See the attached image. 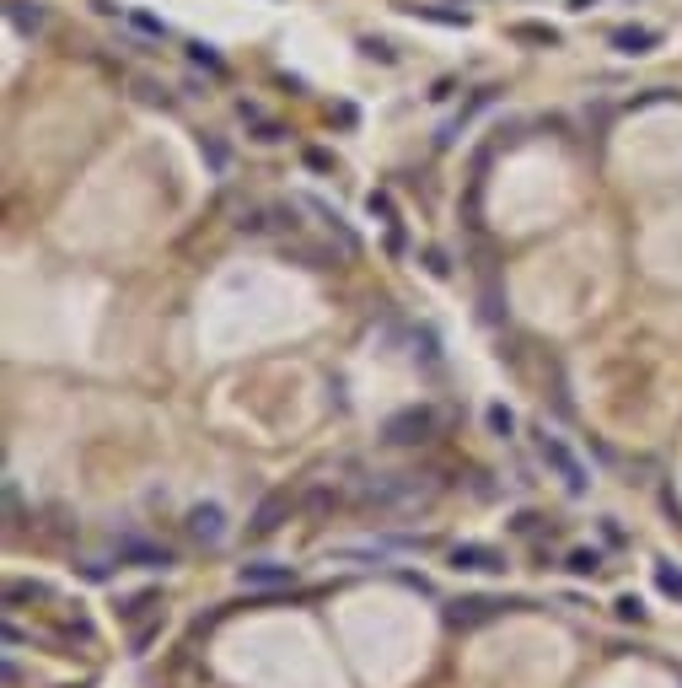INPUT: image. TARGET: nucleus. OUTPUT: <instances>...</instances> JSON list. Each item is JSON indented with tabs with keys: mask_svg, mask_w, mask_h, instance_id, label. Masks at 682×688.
Returning a JSON list of instances; mask_svg holds the SVG:
<instances>
[{
	"mask_svg": "<svg viewBox=\"0 0 682 688\" xmlns=\"http://www.w3.org/2000/svg\"><path fill=\"white\" fill-rule=\"evenodd\" d=\"M656 586H661L667 597H677V602H682V571H672V565H656Z\"/></svg>",
	"mask_w": 682,
	"mask_h": 688,
	"instance_id": "aec40b11",
	"label": "nucleus"
},
{
	"mask_svg": "<svg viewBox=\"0 0 682 688\" xmlns=\"http://www.w3.org/2000/svg\"><path fill=\"white\" fill-rule=\"evenodd\" d=\"M618 613H624V619H639L645 608H639V597H624V602H618Z\"/></svg>",
	"mask_w": 682,
	"mask_h": 688,
	"instance_id": "bb28decb",
	"label": "nucleus"
},
{
	"mask_svg": "<svg viewBox=\"0 0 682 688\" xmlns=\"http://www.w3.org/2000/svg\"><path fill=\"white\" fill-rule=\"evenodd\" d=\"M500 608H511V602H489V597H462L446 608V624L452 630H473V624H484V619H495Z\"/></svg>",
	"mask_w": 682,
	"mask_h": 688,
	"instance_id": "7ed1b4c3",
	"label": "nucleus"
},
{
	"mask_svg": "<svg viewBox=\"0 0 682 688\" xmlns=\"http://www.w3.org/2000/svg\"><path fill=\"white\" fill-rule=\"evenodd\" d=\"M484 420H489V430H495V436H511V430H516V420H511V409H506V403H489V414H484Z\"/></svg>",
	"mask_w": 682,
	"mask_h": 688,
	"instance_id": "a211bd4d",
	"label": "nucleus"
},
{
	"mask_svg": "<svg viewBox=\"0 0 682 688\" xmlns=\"http://www.w3.org/2000/svg\"><path fill=\"white\" fill-rule=\"evenodd\" d=\"M188 532H194L199 543H221V532H226L221 506H216V501H210V506H194V511H188Z\"/></svg>",
	"mask_w": 682,
	"mask_h": 688,
	"instance_id": "6e6552de",
	"label": "nucleus"
},
{
	"mask_svg": "<svg viewBox=\"0 0 682 688\" xmlns=\"http://www.w3.org/2000/svg\"><path fill=\"white\" fill-rule=\"evenodd\" d=\"M430 430H436V414H430V409H419V403L387 420V441H393V447H408V441H430Z\"/></svg>",
	"mask_w": 682,
	"mask_h": 688,
	"instance_id": "f03ea898",
	"label": "nucleus"
},
{
	"mask_svg": "<svg viewBox=\"0 0 682 688\" xmlns=\"http://www.w3.org/2000/svg\"><path fill=\"white\" fill-rule=\"evenodd\" d=\"M135 97H140L145 108H172V103H177V97H172V86H162V81H145V76L135 81Z\"/></svg>",
	"mask_w": 682,
	"mask_h": 688,
	"instance_id": "ddd939ff",
	"label": "nucleus"
},
{
	"mask_svg": "<svg viewBox=\"0 0 682 688\" xmlns=\"http://www.w3.org/2000/svg\"><path fill=\"white\" fill-rule=\"evenodd\" d=\"M371 216H382L387 227H398V210H393V194H371V205H366Z\"/></svg>",
	"mask_w": 682,
	"mask_h": 688,
	"instance_id": "4be33fe9",
	"label": "nucleus"
},
{
	"mask_svg": "<svg viewBox=\"0 0 682 688\" xmlns=\"http://www.w3.org/2000/svg\"><path fill=\"white\" fill-rule=\"evenodd\" d=\"M188 65H194V70H205V76H226L221 49H216V44H205V38H194V44H188Z\"/></svg>",
	"mask_w": 682,
	"mask_h": 688,
	"instance_id": "f8f14e48",
	"label": "nucleus"
},
{
	"mask_svg": "<svg viewBox=\"0 0 682 688\" xmlns=\"http://www.w3.org/2000/svg\"><path fill=\"white\" fill-rule=\"evenodd\" d=\"M301 205H306V210H312V216H317V221H323L328 231H334V237H339V242H344V253H355V248H360V237L344 227V216L334 210V205H328V199H317V194H301Z\"/></svg>",
	"mask_w": 682,
	"mask_h": 688,
	"instance_id": "0eeeda50",
	"label": "nucleus"
},
{
	"mask_svg": "<svg viewBox=\"0 0 682 688\" xmlns=\"http://www.w3.org/2000/svg\"><path fill=\"white\" fill-rule=\"evenodd\" d=\"M118 554H124V560H140V565H151V571H156V565H172L167 549H151V543H124Z\"/></svg>",
	"mask_w": 682,
	"mask_h": 688,
	"instance_id": "4468645a",
	"label": "nucleus"
},
{
	"mask_svg": "<svg viewBox=\"0 0 682 688\" xmlns=\"http://www.w3.org/2000/svg\"><path fill=\"white\" fill-rule=\"evenodd\" d=\"M5 22H11V33H22V38H38V33L49 27V11H44L38 0H5Z\"/></svg>",
	"mask_w": 682,
	"mask_h": 688,
	"instance_id": "20e7f679",
	"label": "nucleus"
},
{
	"mask_svg": "<svg viewBox=\"0 0 682 688\" xmlns=\"http://www.w3.org/2000/svg\"><path fill=\"white\" fill-rule=\"evenodd\" d=\"M569 571L591 575V571H597V549H575V554H569Z\"/></svg>",
	"mask_w": 682,
	"mask_h": 688,
	"instance_id": "5701e85b",
	"label": "nucleus"
},
{
	"mask_svg": "<svg viewBox=\"0 0 682 688\" xmlns=\"http://www.w3.org/2000/svg\"><path fill=\"white\" fill-rule=\"evenodd\" d=\"M408 16H419V22H436V27H467L473 16L467 11H452V5H403Z\"/></svg>",
	"mask_w": 682,
	"mask_h": 688,
	"instance_id": "9b49d317",
	"label": "nucleus"
},
{
	"mask_svg": "<svg viewBox=\"0 0 682 688\" xmlns=\"http://www.w3.org/2000/svg\"><path fill=\"white\" fill-rule=\"evenodd\" d=\"M253 140H258V146H275V140H285V124H275V118H253Z\"/></svg>",
	"mask_w": 682,
	"mask_h": 688,
	"instance_id": "6ab92c4d",
	"label": "nucleus"
},
{
	"mask_svg": "<svg viewBox=\"0 0 682 688\" xmlns=\"http://www.w3.org/2000/svg\"><path fill=\"white\" fill-rule=\"evenodd\" d=\"M360 55H366V59H382V65H393V59H398V49H393L387 38H360Z\"/></svg>",
	"mask_w": 682,
	"mask_h": 688,
	"instance_id": "f3484780",
	"label": "nucleus"
},
{
	"mask_svg": "<svg viewBox=\"0 0 682 688\" xmlns=\"http://www.w3.org/2000/svg\"><path fill=\"white\" fill-rule=\"evenodd\" d=\"M236 581H242V586H290L296 571H290V565H275V560H258V565H242Z\"/></svg>",
	"mask_w": 682,
	"mask_h": 688,
	"instance_id": "1a4fd4ad",
	"label": "nucleus"
},
{
	"mask_svg": "<svg viewBox=\"0 0 682 688\" xmlns=\"http://www.w3.org/2000/svg\"><path fill=\"white\" fill-rule=\"evenodd\" d=\"M199 151H205V162H210V172H226V167H231V151H226V140H216V135H199Z\"/></svg>",
	"mask_w": 682,
	"mask_h": 688,
	"instance_id": "2eb2a0df",
	"label": "nucleus"
},
{
	"mask_svg": "<svg viewBox=\"0 0 682 688\" xmlns=\"http://www.w3.org/2000/svg\"><path fill=\"white\" fill-rule=\"evenodd\" d=\"M537 452H543V462H548V468H554V473L565 479V490H569V495H586L591 473H586V462L575 458V452H569L559 436H537Z\"/></svg>",
	"mask_w": 682,
	"mask_h": 688,
	"instance_id": "f257e3e1",
	"label": "nucleus"
},
{
	"mask_svg": "<svg viewBox=\"0 0 682 688\" xmlns=\"http://www.w3.org/2000/svg\"><path fill=\"white\" fill-rule=\"evenodd\" d=\"M661 44V33L656 27H645V22H628V27H613V49L628 59H639V55H650Z\"/></svg>",
	"mask_w": 682,
	"mask_h": 688,
	"instance_id": "39448f33",
	"label": "nucleus"
},
{
	"mask_svg": "<svg viewBox=\"0 0 682 688\" xmlns=\"http://www.w3.org/2000/svg\"><path fill=\"white\" fill-rule=\"evenodd\" d=\"M129 27H135V33H145V38H167V22H162V16H151V11H129Z\"/></svg>",
	"mask_w": 682,
	"mask_h": 688,
	"instance_id": "dca6fc26",
	"label": "nucleus"
},
{
	"mask_svg": "<svg viewBox=\"0 0 682 688\" xmlns=\"http://www.w3.org/2000/svg\"><path fill=\"white\" fill-rule=\"evenodd\" d=\"M511 38L537 44V49H559V27H548V22H511Z\"/></svg>",
	"mask_w": 682,
	"mask_h": 688,
	"instance_id": "9d476101",
	"label": "nucleus"
},
{
	"mask_svg": "<svg viewBox=\"0 0 682 688\" xmlns=\"http://www.w3.org/2000/svg\"><path fill=\"white\" fill-rule=\"evenodd\" d=\"M280 511H285V501H264L253 527H258V532H275V527H280Z\"/></svg>",
	"mask_w": 682,
	"mask_h": 688,
	"instance_id": "412c9836",
	"label": "nucleus"
},
{
	"mask_svg": "<svg viewBox=\"0 0 682 688\" xmlns=\"http://www.w3.org/2000/svg\"><path fill=\"white\" fill-rule=\"evenodd\" d=\"M334 118H339L344 129H355V124H360V114H355V103H339V108H334Z\"/></svg>",
	"mask_w": 682,
	"mask_h": 688,
	"instance_id": "a878e982",
	"label": "nucleus"
},
{
	"mask_svg": "<svg viewBox=\"0 0 682 688\" xmlns=\"http://www.w3.org/2000/svg\"><path fill=\"white\" fill-rule=\"evenodd\" d=\"M591 5H597V0H569V11H591Z\"/></svg>",
	"mask_w": 682,
	"mask_h": 688,
	"instance_id": "cd10ccee",
	"label": "nucleus"
},
{
	"mask_svg": "<svg viewBox=\"0 0 682 688\" xmlns=\"http://www.w3.org/2000/svg\"><path fill=\"white\" fill-rule=\"evenodd\" d=\"M306 167H312V172H334V157H328V151H317V146H312V151H306Z\"/></svg>",
	"mask_w": 682,
	"mask_h": 688,
	"instance_id": "393cba45",
	"label": "nucleus"
},
{
	"mask_svg": "<svg viewBox=\"0 0 682 688\" xmlns=\"http://www.w3.org/2000/svg\"><path fill=\"white\" fill-rule=\"evenodd\" d=\"M452 571H506V554L500 549H484V543H456Z\"/></svg>",
	"mask_w": 682,
	"mask_h": 688,
	"instance_id": "423d86ee",
	"label": "nucleus"
},
{
	"mask_svg": "<svg viewBox=\"0 0 682 688\" xmlns=\"http://www.w3.org/2000/svg\"><path fill=\"white\" fill-rule=\"evenodd\" d=\"M425 269H430V275H452V264H446V253H441V248H430V253H425Z\"/></svg>",
	"mask_w": 682,
	"mask_h": 688,
	"instance_id": "b1692460",
	"label": "nucleus"
}]
</instances>
